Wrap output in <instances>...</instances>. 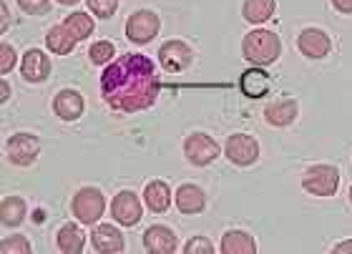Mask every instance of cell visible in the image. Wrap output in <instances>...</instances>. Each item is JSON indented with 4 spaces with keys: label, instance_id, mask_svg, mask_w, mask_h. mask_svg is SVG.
Listing matches in <instances>:
<instances>
[{
    "label": "cell",
    "instance_id": "7a4b0ae2",
    "mask_svg": "<svg viewBox=\"0 0 352 254\" xmlns=\"http://www.w3.org/2000/svg\"><path fill=\"white\" fill-rule=\"evenodd\" d=\"M282 56V41L277 33L267 28H254L242 38V59L252 65H267L277 63Z\"/></svg>",
    "mask_w": 352,
    "mask_h": 254
},
{
    "label": "cell",
    "instance_id": "484cf974",
    "mask_svg": "<svg viewBox=\"0 0 352 254\" xmlns=\"http://www.w3.org/2000/svg\"><path fill=\"white\" fill-rule=\"evenodd\" d=\"M113 59H116V43H113V41L101 38V41L91 43V48H88V61H91L94 65L106 68Z\"/></svg>",
    "mask_w": 352,
    "mask_h": 254
},
{
    "label": "cell",
    "instance_id": "9c48e42d",
    "mask_svg": "<svg viewBox=\"0 0 352 254\" xmlns=\"http://www.w3.org/2000/svg\"><path fill=\"white\" fill-rule=\"evenodd\" d=\"M111 217L121 226H136L144 217V202L131 189L118 191L111 202Z\"/></svg>",
    "mask_w": 352,
    "mask_h": 254
},
{
    "label": "cell",
    "instance_id": "836d02e7",
    "mask_svg": "<svg viewBox=\"0 0 352 254\" xmlns=\"http://www.w3.org/2000/svg\"><path fill=\"white\" fill-rule=\"evenodd\" d=\"M10 94H13V88H10L8 78L3 76V81H0V103H8V101H10Z\"/></svg>",
    "mask_w": 352,
    "mask_h": 254
},
{
    "label": "cell",
    "instance_id": "d4e9b609",
    "mask_svg": "<svg viewBox=\"0 0 352 254\" xmlns=\"http://www.w3.org/2000/svg\"><path fill=\"white\" fill-rule=\"evenodd\" d=\"M28 214V204L23 196H6L0 204V222L3 226H18Z\"/></svg>",
    "mask_w": 352,
    "mask_h": 254
},
{
    "label": "cell",
    "instance_id": "5bb4252c",
    "mask_svg": "<svg viewBox=\"0 0 352 254\" xmlns=\"http://www.w3.org/2000/svg\"><path fill=\"white\" fill-rule=\"evenodd\" d=\"M91 244L101 254H118L126 249V240L116 224H96L91 232Z\"/></svg>",
    "mask_w": 352,
    "mask_h": 254
},
{
    "label": "cell",
    "instance_id": "1f68e13d",
    "mask_svg": "<svg viewBox=\"0 0 352 254\" xmlns=\"http://www.w3.org/2000/svg\"><path fill=\"white\" fill-rule=\"evenodd\" d=\"M0 15H3V18H0V33L6 36V30L10 28V8L6 6V0H3V6H0Z\"/></svg>",
    "mask_w": 352,
    "mask_h": 254
},
{
    "label": "cell",
    "instance_id": "83f0119b",
    "mask_svg": "<svg viewBox=\"0 0 352 254\" xmlns=\"http://www.w3.org/2000/svg\"><path fill=\"white\" fill-rule=\"evenodd\" d=\"M30 249L33 247H30L28 237H23V234H13V237L3 240V244H0V252L3 254H28Z\"/></svg>",
    "mask_w": 352,
    "mask_h": 254
},
{
    "label": "cell",
    "instance_id": "8992f818",
    "mask_svg": "<svg viewBox=\"0 0 352 254\" xmlns=\"http://www.w3.org/2000/svg\"><path fill=\"white\" fill-rule=\"evenodd\" d=\"M6 154L13 167H30L41 156V138L28 131H18L6 141Z\"/></svg>",
    "mask_w": 352,
    "mask_h": 254
},
{
    "label": "cell",
    "instance_id": "4dcf8cb0",
    "mask_svg": "<svg viewBox=\"0 0 352 254\" xmlns=\"http://www.w3.org/2000/svg\"><path fill=\"white\" fill-rule=\"evenodd\" d=\"M184 252H189V254H212L214 244L209 242V237H194L191 242H186Z\"/></svg>",
    "mask_w": 352,
    "mask_h": 254
},
{
    "label": "cell",
    "instance_id": "7c38bea8",
    "mask_svg": "<svg viewBox=\"0 0 352 254\" xmlns=\"http://www.w3.org/2000/svg\"><path fill=\"white\" fill-rule=\"evenodd\" d=\"M53 114L66 121V124H74L86 114V98H83L81 91L76 88H60L58 94L53 96Z\"/></svg>",
    "mask_w": 352,
    "mask_h": 254
},
{
    "label": "cell",
    "instance_id": "d6a6232c",
    "mask_svg": "<svg viewBox=\"0 0 352 254\" xmlns=\"http://www.w3.org/2000/svg\"><path fill=\"white\" fill-rule=\"evenodd\" d=\"M332 8L342 15H352V0H330Z\"/></svg>",
    "mask_w": 352,
    "mask_h": 254
},
{
    "label": "cell",
    "instance_id": "e0dca14e",
    "mask_svg": "<svg viewBox=\"0 0 352 254\" xmlns=\"http://www.w3.org/2000/svg\"><path fill=\"white\" fill-rule=\"evenodd\" d=\"M174 204L176 209L191 217V214H201L206 209V194L201 187L197 184H182L179 189L174 191Z\"/></svg>",
    "mask_w": 352,
    "mask_h": 254
},
{
    "label": "cell",
    "instance_id": "ffe728a7",
    "mask_svg": "<svg viewBox=\"0 0 352 254\" xmlns=\"http://www.w3.org/2000/svg\"><path fill=\"white\" fill-rule=\"evenodd\" d=\"M78 45V38L71 33V30L58 23V25H51L48 33H45V48L53 53V56H71Z\"/></svg>",
    "mask_w": 352,
    "mask_h": 254
},
{
    "label": "cell",
    "instance_id": "30bf717a",
    "mask_svg": "<svg viewBox=\"0 0 352 254\" xmlns=\"http://www.w3.org/2000/svg\"><path fill=\"white\" fill-rule=\"evenodd\" d=\"M224 154L234 167H252L259 159V141L250 134H232L227 138Z\"/></svg>",
    "mask_w": 352,
    "mask_h": 254
},
{
    "label": "cell",
    "instance_id": "d590c367",
    "mask_svg": "<svg viewBox=\"0 0 352 254\" xmlns=\"http://www.w3.org/2000/svg\"><path fill=\"white\" fill-rule=\"evenodd\" d=\"M56 3H58V6H78L81 0H56Z\"/></svg>",
    "mask_w": 352,
    "mask_h": 254
},
{
    "label": "cell",
    "instance_id": "6da1fadb",
    "mask_svg": "<svg viewBox=\"0 0 352 254\" xmlns=\"http://www.w3.org/2000/svg\"><path fill=\"white\" fill-rule=\"evenodd\" d=\"M156 63L144 53L116 56L101 73V98L116 114H139L159 98Z\"/></svg>",
    "mask_w": 352,
    "mask_h": 254
},
{
    "label": "cell",
    "instance_id": "2e32d148",
    "mask_svg": "<svg viewBox=\"0 0 352 254\" xmlns=\"http://www.w3.org/2000/svg\"><path fill=\"white\" fill-rule=\"evenodd\" d=\"M300 116V106L294 98H279V101H272L267 109H264V121L274 129H287L292 126Z\"/></svg>",
    "mask_w": 352,
    "mask_h": 254
},
{
    "label": "cell",
    "instance_id": "e575fe53",
    "mask_svg": "<svg viewBox=\"0 0 352 254\" xmlns=\"http://www.w3.org/2000/svg\"><path fill=\"white\" fill-rule=\"evenodd\" d=\"M335 252H338V254H350L352 252V240H347V242H340V244H338V247H335Z\"/></svg>",
    "mask_w": 352,
    "mask_h": 254
},
{
    "label": "cell",
    "instance_id": "d6986e66",
    "mask_svg": "<svg viewBox=\"0 0 352 254\" xmlns=\"http://www.w3.org/2000/svg\"><path fill=\"white\" fill-rule=\"evenodd\" d=\"M144 204H146L148 211H154V214H164V211H169V207L174 204V191L166 182L162 179H154V182H148L144 187Z\"/></svg>",
    "mask_w": 352,
    "mask_h": 254
},
{
    "label": "cell",
    "instance_id": "603a6c76",
    "mask_svg": "<svg viewBox=\"0 0 352 254\" xmlns=\"http://www.w3.org/2000/svg\"><path fill=\"white\" fill-rule=\"evenodd\" d=\"M277 13V0H244L242 18L252 25H264Z\"/></svg>",
    "mask_w": 352,
    "mask_h": 254
},
{
    "label": "cell",
    "instance_id": "9a60e30c",
    "mask_svg": "<svg viewBox=\"0 0 352 254\" xmlns=\"http://www.w3.org/2000/svg\"><path fill=\"white\" fill-rule=\"evenodd\" d=\"M144 249L151 254H174L179 249V240H176L174 229L164 224H151L144 232Z\"/></svg>",
    "mask_w": 352,
    "mask_h": 254
},
{
    "label": "cell",
    "instance_id": "8fae6325",
    "mask_svg": "<svg viewBox=\"0 0 352 254\" xmlns=\"http://www.w3.org/2000/svg\"><path fill=\"white\" fill-rule=\"evenodd\" d=\"M297 51L309 61H320L327 59L332 51V38L327 36V30L322 28H302L300 36H297Z\"/></svg>",
    "mask_w": 352,
    "mask_h": 254
},
{
    "label": "cell",
    "instance_id": "ac0fdd59",
    "mask_svg": "<svg viewBox=\"0 0 352 254\" xmlns=\"http://www.w3.org/2000/svg\"><path fill=\"white\" fill-rule=\"evenodd\" d=\"M239 88H242V94L247 96V98H254V101H257V98H264V96L270 94L272 81L262 65H252V68H247V71L239 76Z\"/></svg>",
    "mask_w": 352,
    "mask_h": 254
},
{
    "label": "cell",
    "instance_id": "8d00e7d4",
    "mask_svg": "<svg viewBox=\"0 0 352 254\" xmlns=\"http://www.w3.org/2000/svg\"><path fill=\"white\" fill-rule=\"evenodd\" d=\"M350 202H352V189H350Z\"/></svg>",
    "mask_w": 352,
    "mask_h": 254
},
{
    "label": "cell",
    "instance_id": "cb8c5ba5",
    "mask_svg": "<svg viewBox=\"0 0 352 254\" xmlns=\"http://www.w3.org/2000/svg\"><path fill=\"white\" fill-rule=\"evenodd\" d=\"M63 25H66V28L71 30L76 38H78V43H81V41H86V38L94 36L96 15L94 13H86V10H74L71 15H66Z\"/></svg>",
    "mask_w": 352,
    "mask_h": 254
},
{
    "label": "cell",
    "instance_id": "f546056e",
    "mask_svg": "<svg viewBox=\"0 0 352 254\" xmlns=\"http://www.w3.org/2000/svg\"><path fill=\"white\" fill-rule=\"evenodd\" d=\"M15 6L25 15H45L51 10V0H15Z\"/></svg>",
    "mask_w": 352,
    "mask_h": 254
},
{
    "label": "cell",
    "instance_id": "4316f807",
    "mask_svg": "<svg viewBox=\"0 0 352 254\" xmlns=\"http://www.w3.org/2000/svg\"><path fill=\"white\" fill-rule=\"evenodd\" d=\"M86 8H88V13H94L96 18L109 21V18L116 15L118 0H86Z\"/></svg>",
    "mask_w": 352,
    "mask_h": 254
},
{
    "label": "cell",
    "instance_id": "3957f363",
    "mask_svg": "<svg viewBox=\"0 0 352 254\" xmlns=\"http://www.w3.org/2000/svg\"><path fill=\"white\" fill-rule=\"evenodd\" d=\"M74 217L86 226H96L106 214V196L98 187H81L71 202Z\"/></svg>",
    "mask_w": 352,
    "mask_h": 254
},
{
    "label": "cell",
    "instance_id": "ba28073f",
    "mask_svg": "<svg viewBox=\"0 0 352 254\" xmlns=\"http://www.w3.org/2000/svg\"><path fill=\"white\" fill-rule=\"evenodd\" d=\"M159 63L166 73H184L194 63V48L189 43H184L179 38H171L159 48Z\"/></svg>",
    "mask_w": 352,
    "mask_h": 254
},
{
    "label": "cell",
    "instance_id": "7402d4cb",
    "mask_svg": "<svg viewBox=\"0 0 352 254\" xmlns=\"http://www.w3.org/2000/svg\"><path fill=\"white\" fill-rule=\"evenodd\" d=\"M219 252L224 254H254L257 252V242L250 232H242V229H229L221 237Z\"/></svg>",
    "mask_w": 352,
    "mask_h": 254
},
{
    "label": "cell",
    "instance_id": "277c9868",
    "mask_svg": "<svg viewBox=\"0 0 352 254\" xmlns=\"http://www.w3.org/2000/svg\"><path fill=\"white\" fill-rule=\"evenodd\" d=\"M302 189L312 196H335L340 189V171L332 164H315L302 174Z\"/></svg>",
    "mask_w": 352,
    "mask_h": 254
},
{
    "label": "cell",
    "instance_id": "f1b7e54d",
    "mask_svg": "<svg viewBox=\"0 0 352 254\" xmlns=\"http://www.w3.org/2000/svg\"><path fill=\"white\" fill-rule=\"evenodd\" d=\"M15 63H18V53H15V48L10 43H0V73L3 76H8V73L13 71Z\"/></svg>",
    "mask_w": 352,
    "mask_h": 254
},
{
    "label": "cell",
    "instance_id": "4fadbf2b",
    "mask_svg": "<svg viewBox=\"0 0 352 254\" xmlns=\"http://www.w3.org/2000/svg\"><path fill=\"white\" fill-rule=\"evenodd\" d=\"M21 76L28 83H43L51 76V56L41 48H28L21 56Z\"/></svg>",
    "mask_w": 352,
    "mask_h": 254
},
{
    "label": "cell",
    "instance_id": "5b68a950",
    "mask_svg": "<svg viewBox=\"0 0 352 254\" xmlns=\"http://www.w3.org/2000/svg\"><path fill=\"white\" fill-rule=\"evenodd\" d=\"M162 30V18L159 13L148 10V8H139L129 15L126 21V38L131 41L133 45H146L151 43Z\"/></svg>",
    "mask_w": 352,
    "mask_h": 254
},
{
    "label": "cell",
    "instance_id": "44dd1931",
    "mask_svg": "<svg viewBox=\"0 0 352 254\" xmlns=\"http://www.w3.org/2000/svg\"><path fill=\"white\" fill-rule=\"evenodd\" d=\"M56 247L63 254H81L86 247V232L74 222H66L56 234Z\"/></svg>",
    "mask_w": 352,
    "mask_h": 254
},
{
    "label": "cell",
    "instance_id": "52a82bcc",
    "mask_svg": "<svg viewBox=\"0 0 352 254\" xmlns=\"http://www.w3.org/2000/svg\"><path fill=\"white\" fill-rule=\"evenodd\" d=\"M219 154H221L219 141L214 136H209V134H201V131L186 136V141H184V156L194 167H209V164H214V161L219 159Z\"/></svg>",
    "mask_w": 352,
    "mask_h": 254
}]
</instances>
